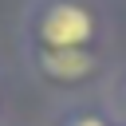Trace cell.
<instances>
[{"mask_svg":"<svg viewBox=\"0 0 126 126\" xmlns=\"http://www.w3.org/2000/svg\"><path fill=\"white\" fill-rule=\"evenodd\" d=\"M106 12L98 0H28L20 20L24 47H102Z\"/></svg>","mask_w":126,"mask_h":126,"instance_id":"cell-1","label":"cell"},{"mask_svg":"<svg viewBox=\"0 0 126 126\" xmlns=\"http://www.w3.org/2000/svg\"><path fill=\"white\" fill-rule=\"evenodd\" d=\"M24 63L39 87L59 94H83L110 75L102 47H24Z\"/></svg>","mask_w":126,"mask_h":126,"instance_id":"cell-2","label":"cell"},{"mask_svg":"<svg viewBox=\"0 0 126 126\" xmlns=\"http://www.w3.org/2000/svg\"><path fill=\"white\" fill-rule=\"evenodd\" d=\"M51 126H118V118H114V110L102 106V102L75 98V102H67V106L55 114Z\"/></svg>","mask_w":126,"mask_h":126,"instance_id":"cell-3","label":"cell"},{"mask_svg":"<svg viewBox=\"0 0 126 126\" xmlns=\"http://www.w3.org/2000/svg\"><path fill=\"white\" fill-rule=\"evenodd\" d=\"M106 106L114 110L118 122H126V67L110 79V91H106Z\"/></svg>","mask_w":126,"mask_h":126,"instance_id":"cell-4","label":"cell"},{"mask_svg":"<svg viewBox=\"0 0 126 126\" xmlns=\"http://www.w3.org/2000/svg\"><path fill=\"white\" fill-rule=\"evenodd\" d=\"M0 118H4V71H0Z\"/></svg>","mask_w":126,"mask_h":126,"instance_id":"cell-5","label":"cell"},{"mask_svg":"<svg viewBox=\"0 0 126 126\" xmlns=\"http://www.w3.org/2000/svg\"><path fill=\"white\" fill-rule=\"evenodd\" d=\"M118 126H126V122H118Z\"/></svg>","mask_w":126,"mask_h":126,"instance_id":"cell-6","label":"cell"}]
</instances>
